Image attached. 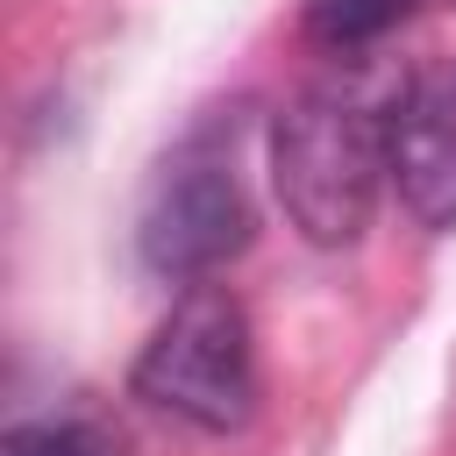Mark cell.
Masks as SVG:
<instances>
[{"label":"cell","mask_w":456,"mask_h":456,"mask_svg":"<svg viewBox=\"0 0 456 456\" xmlns=\"http://www.w3.org/2000/svg\"><path fill=\"white\" fill-rule=\"evenodd\" d=\"M271 178H278L285 221L306 242H321V249L356 242L370 228L378 185L392 178L385 171V114H370L342 86L299 93L271 128Z\"/></svg>","instance_id":"obj_1"},{"label":"cell","mask_w":456,"mask_h":456,"mask_svg":"<svg viewBox=\"0 0 456 456\" xmlns=\"http://www.w3.org/2000/svg\"><path fill=\"white\" fill-rule=\"evenodd\" d=\"M135 399H150L157 413H171L200 435H235L256 413V342H249V314L228 285L200 278L164 314V328L135 356Z\"/></svg>","instance_id":"obj_2"},{"label":"cell","mask_w":456,"mask_h":456,"mask_svg":"<svg viewBox=\"0 0 456 456\" xmlns=\"http://www.w3.org/2000/svg\"><path fill=\"white\" fill-rule=\"evenodd\" d=\"M242 242H249V200H242L235 164L221 150H207V142H185L157 171V185L142 200V264L157 278L200 285Z\"/></svg>","instance_id":"obj_3"},{"label":"cell","mask_w":456,"mask_h":456,"mask_svg":"<svg viewBox=\"0 0 456 456\" xmlns=\"http://www.w3.org/2000/svg\"><path fill=\"white\" fill-rule=\"evenodd\" d=\"M385 171L420 228H456V64H428L385 107Z\"/></svg>","instance_id":"obj_4"},{"label":"cell","mask_w":456,"mask_h":456,"mask_svg":"<svg viewBox=\"0 0 456 456\" xmlns=\"http://www.w3.org/2000/svg\"><path fill=\"white\" fill-rule=\"evenodd\" d=\"M0 456H128V435L100 413H36L0 435Z\"/></svg>","instance_id":"obj_5"},{"label":"cell","mask_w":456,"mask_h":456,"mask_svg":"<svg viewBox=\"0 0 456 456\" xmlns=\"http://www.w3.org/2000/svg\"><path fill=\"white\" fill-rule=\"evenodd\" d=\"M406 7L413 0H306V36L321 50H363L385 28H399Z\"/></svg>","instance_id":"obj_6"}]
</instances>
